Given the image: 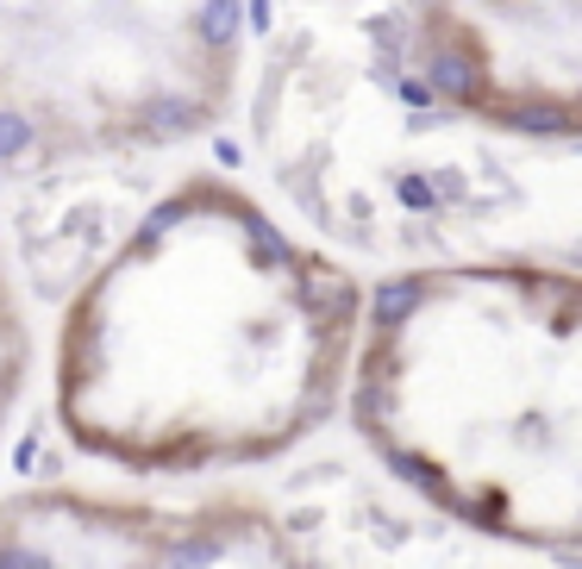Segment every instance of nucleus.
<instances>
[{"instance_id": "nucleus-2", "label": "nucleus", "mask_w": 582, "mask_h": 569, "mask_svg": "<svg viewBox=\"0 0 582 569\" xmlns=\"http://www.w3.org/2000/svg\"><path fill=\"white\" fill-rule=\"evenodd\" d=\"M357 438L445 520L577 557L582 282L570 263L470 257L382 282L345 370Z\"/></svg>"}, {"instance_id": "nucleus-5", "label": "nucleus", "mask_w": 582, "mask_h": 569, "mask_svg": "<svg viewBox=\"0 0 582 569\" xmlns=\"http://www.w3.org/2000/svg\"><path fill=\"white\" fill-rule=\"evenodd\" d=\"M0 569H326V557L257 495L151 500L51 482L0 495Z\"/></svg>"}, {"instance_id": "nucleus-1", "label": "nucleus", "mask_w": 582, "mask_h": 569, "mask_svg": "<svg viewBox=\"0 0 582 569\" xmlns=\"http://www.w3.org/2000/svg\"><path fill=\"white\" fill-rule=\"evenodd\" d=\"M363 288L257 195L188 175L82 282L51 400L88 457L132 475L245 470L345 400Z\"/></svg>"}, {"instance_id": "nucleus-6", "label": "nucleus", "mask_w": 582, "mask_h": 569, "mask_svg": "<svg viewBox=\"0 0 582 569\" xmlns=\"http://www.w3.org/2000/svg\"><path fill=\"white\" fill-rule=\"evenodd\" d=\"M26 363H32V332H26V307H20V288H13V270L0 257V425L20 407V388H26Z\"/></svg>"}, {"instance_id": "nucleus-4", "label": "nucleus", "mask_w": 582, "mask_h": 569, "mask_svg": "<svg viewBox=\"0 0 582 569\" xmlns=\"http://www.w3.org/2000/svg\"><path fill=\"white\" fill-rule=\"evenodd\" d=\"M382 75L420 125L495 145L577 150V0H388Z\"/></svg>"}, {"instance_id": "nucleus-3", "label": "nucleus", "mask_w": 582, "mask_h": 569, "mask_svg": "<svg viewBox=\"0 0 582 569\" xmlns=\"http://www.w3.org/2000/svg\"><path fill=\"white\" fill-rule=\"evenodd\" d=\"M251 0H0V175L138 157L232 107Z\"/></svg>"}]
</instances>
